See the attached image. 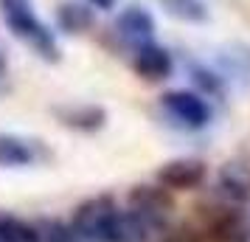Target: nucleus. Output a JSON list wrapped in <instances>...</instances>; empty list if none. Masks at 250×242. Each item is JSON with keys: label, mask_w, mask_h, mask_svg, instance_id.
<instances>
[{"label": "nucleus", "mask_w": 250, "mask_h": 242, "mask_svg": "<svg viewBox=\"0 0 250 242\" xmlns=\"http://www.w3.org/2000/svg\"><path fill=\"white\" fill-rule=\"evenodd\" d=\"M42 158L40 144L23 135H12V132H3L0 135V166H9V169H23L31 166Z\"/></svg>", "instance_id": "7"}, {"label": "nucleus", "mask_w": 250, "mask_h": 242, "mask_svg": "<svg viewBox=\"0 0 250 242\" xmlns=\"http://www.w3.org/2000/svg\"><path fill=\"white\" fill-rule=\"evenodd\" d=\"M57 20H59V28L73 34V31H84L90 25V12L79 3H65V6H59Z\"/></svg>", "instance_id": "13"}, {"label": "nucleus", "mask_w": 250, "mask_h": 242, "mask_svg": "<svg viewBox=\"0 0 250 242\" xmlns=\"http://www.w3.org/2000/svg\"><path fill=\"white\" fill-rule=\"evenodd\" d=\"M0 242H40L37 225L25 222L17 214L0 211Z\"/></svg>", "instance_id": "10"}, {"label": "nucleus", "mask_w": 250, "mask_h": 242, "mask_svg": "<svg viewBox=\"0 0 250 242\" xmlns=\"http://www.w3.org/2000/svg\"><path fill=\"white\" fill-rule=\"evenodd\" d=\"M6 73V57H3V51H0V76Z\"/></svg>", "instance_id": "17"}, {"label": "nucleus", "mask_w": 250, "mask_h": 242, "mask_svg": "<svg viewBox=\"0 0 250 242\" xmlns=\"http://www.w3.org/2000/svg\"><path fill=\"white\" fill-rule=\"evenodd\" d=\"M0 17L20 43L31 45L42 59H48V62L59 59L57 37L42 23V17L37 14L31 0H0Z\"/></svg>", "instance_id": "1"}, {"label": "nucleus", "mask_w": 250, "mask_h": 242, "mask_svg": "<svg viewBox=\"0 0 250 242\" xmlns=\"http://www.w3.org/2000/svg\"><path fill=\"white\" fill-rule=\"evenodd\" d=\"M37 234H40V242H79L76 234L70 225L65 222H45V225H37Z\"/></svg>", "instance_id": "14"}, {"label": "nucleus", "mask_w": 250, "mask_h": 242, "mask_svg": "<svg viewBox=\"0 0 250 242\" xmlns=\"http://www.w3.org/2000/svg\"><path fill=\"white\" fill-rule=\"evenodd\" d=\"M118 37L124 40L129 48H138V45H146L155 40V17L146 12V9H141V6H129L121 12L118 17Z\"/></svg>", "instance_id": "6"}, {"label": "nucleus", "mask_w": 250, "mask_h": 242, "mask_svg": "<svg viewBox=\"0 0 250 242\" xmlns=\"http://www.w3.org/2000/svg\"><path fill=\"white\" fill-rule=\"evenodd\" d=\"M219 186L228 197L233 200H248L250 197V172L242 166H225V172L219 177Z\"/></svg>", "instance_id": "12"}, {"label": "nucleus", "mask_w": 250, "mask_h": 242, "mask_svg": "<svg viewBox=\"0 0 250 242\" xmlns=\"http://www.w3.org/2000/svg\"><path fill=\"white\" fill-rule=\"evenodd\" d=\"M115 214H118V206H115L113 197H90L76 208V214L70 220V228H73L79 242H110Z\"/></svg>", "instance_id": "2"}, {"label": "nucleus", "mask_w": 250, "mask_h": 242, "mask_svg": "<svg viewBox=\"0 0 250 242\" xmlns=\"http://www.w3.org/2000/svg\"><path fill=\"white\" fill-rule=\"evenodd\" d=\"M219 73L228 79H245L250 82V48L233 45L219 57Z\"/></svg>", "instance_id": "9"}, {"label": "nucleus", "mask_w": 250, "mask_h": 242, "mask_svg": "<svg viewBox=\"0 0 250 242\" xmlns=\"http://www.w3.org/2000/svg\"><path fill=\"white\" fill-rule=\"evenodd\" d=\"M132 68L135 73H141L144 79L149 82H160V79H169L171 70H174V59L163 45H158L155 40L146 43V45H138L132 48Z\"/></svg>", "instance_id": "5"}, {"label": "nucleus", "mask_w": 250, "mask_h": 242, "mask_svg": "<svg viewBox=\"0 0 250 242\" xmlns=\"http://www.w3.org/2000/svg\"><path fill=\"white\" fill-rule=\"evenodd\" d=\"M160 9L183 23H205L208 20V6L205 0H158Z\"/></svg>", "instance_id": "11"}, {"label": "nucleus", "mask_w": 250, "mask_h": 242, "mask_svg": "<svg viewBox=\"0 0 250 242\" xmlns=\"http://www.w3.org/2000/svg\"><path fill=\"white\" fill-rule=\"evenodd\" d=\"M205 180V163L197 158H174V161L163 163L158 172V183L171 192H186V189H197Z\"/></svg>", "instance_id": "4"}, {"label": "nucleus", "mask_w": 250, "mask_h": 242, "mask_svg": "<svg viewBox=\"0 0 250 242\" xmlns=\"http://www.w3.org/2000/svg\"><path fill=\"white\" fill-rule=\"evenodd\" d=\"M191 73H194V82H200V88H203V90L219 93V79H222V76H216L214 70L203 68V65H194Z\"/></svg>", "instance_id": "15"}, {"label": "nucleus", "mask_w": 250, "mask_h": 242, "mask_svg": "<svg viewBox=\"0 0 250 242\" xmlns=\"http://www.w3.org/2000/svg\"><path fill=\"white\" fill-rule=\"evenodd\" d=\"M59 118L65 127H73V130H82V132H93V130L104 127L107 121V113L96 104H76V107H65L59 110Z\"/></svg>", "instance_id": "8"}, {"label": "nucleus", "mask_w": 250, "mask_h": 242, "mask_svg": "<svg viewBox=\"0 0 250 242\" xmlns=\"http://www.w3.org/2000/svg\"><path fill=\"white\" fill-rule=\"evenodd\" d=\"M163 110L188 130H200L211 121V107L194 90H169L163 96Z\"/></svg>", "instance_id": "3"}, {"label": "nucleus", "mask_w": 250, "mask_h": 242, "mask_svg": "<svg viewBox=\"0 0 250 242\" xmlns=\"http://www.w3.org/2000/svg\"><path fill=\"white\" fill-rule=\"evenodd\" d=\"M93 9H102V12H110V9H115V3L118 0H87Z\"/></svg>", "instance_id": "16"}]
</instances>
